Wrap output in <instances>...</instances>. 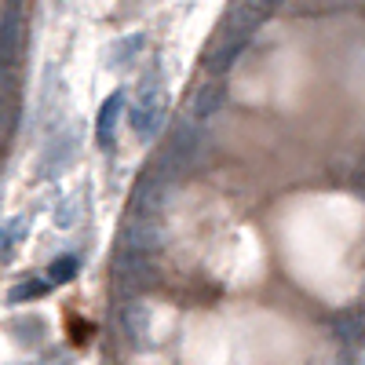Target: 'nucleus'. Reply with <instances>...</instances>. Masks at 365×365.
I'll return each instance as SVG.
<instances>
[{"instance_id": "3", "label": "nucleus", "mask_w": 365, "mask_h": 365, "mask_svg": "<svg viewBox=\"0 0 365 365\" xmlns=\"http://www.w3.org/2000/svg\"><path fill=\"white\" fill-rule=\"evenodd\" d=\"M197 146H201V132H197V125H194V120H182V125H175L172 139L165 143V150H161V158H158L154 168H158L165 179H175L182 168H190V165H194Z\"/></svg>"}, {"instance_id": "11", "label": "nucleus", "mask_w": 365, "mask_h": 365, "mask_svg": "<svg viewBox=\"0 0 365 365\" xmlns=\"http://www.w3.org/2000/svg\"><path fill=\"white\" fill-rule=\"evenodd\" d=\"M26 234H29V220L26 216H11L4 227H0V263L11 259V252L22 245Z\"/></svg>"}, {"instance_id": "5", "label": "nucleus", "mask_w": 365, "mask_h": 365, "mask_svg": "<svg viewBox=\"0 0 365 365\" xmlns=\"http://www.w3.org/2000/svg\"><path fill=\"white\" fill-rule=\"evenodd\" d=\"M165 197H168V179L158 168H150L135 182V190H132L128 216H135V220H158V212L165 208Z\"/></svg>"}, {"instance_id": "4", "label": "nucleus", "mask_w": 365, "mask_h": 365, "mask_svg": "<svg viewBox=\"0 0 365 365\" xmlns=\"http://www.w3.org/2000/svg\"><path fill=\"white\" fill-rule=\"evenodd\" d=\"M77 150H81V128L77 125H58L51 128L44 150H41V179H55V175H63L73 158H77Z\"/></svg>"}, {"instance_id": "8", "label": "nucleus", "mask_w": 365, "mask_h": 365, "mask_svg": "<svg viewBox=\"0 0 365 365\" xmlns=\"http://www.w3.org/2000/svg\"><path fill=\"white\" fill-rule=\"evenodd\" d=\"M158 241H161L158 220H135V216H128V227H125V249L128 252L150 256V252L158 249Z\"/></svg>"}, {"instance_id": "9", "label": "nucleus", "mask_w": 365, "mask_h": 365, "mask_svg": "<svg viewBox=\"0 0 365 365\" xmlns=\"http://www.w3.org/2000/svg\"><path fill=\"white\" fill-rule=\"evenodd\" d=\"M120 110H125V91H113V96L99 106V120H96V143L103 150L113 146V132H117V120H120Z\"/></svg>"}, {"instance_id": "13", "label": "nucleus", "mask_w": 365, "mask_h": 365, "mask_svg": "<svg viewBox=\"0 0 365 365\" xmlns=\"http://www.w3.org/2000/svg\"><path fill=\"white\" fill-rule=\"evenodd\" d=\"M252 4H256V8L263 11V19H270L274 11H278V8L285 4V0H252Z\"/></svg>"}, {"instance_id": "12", "label": "nucleus", "mask_w": 365, "mask_h": 365, "mask_svg": "<svg viewBox=\"0 0 365 365\" xmlns=\"http://www.w3.org/2000/svg\"><path fill=\"white\" fill-rule=\"evenodd\" d=\"M73 274H77V259H73V256H66V259H58V263H55V267L48 270V282H51V289H55V285L70 282Z\"/></svg>"}, {"instance_id": "2", "label": "nucleus", "mask_w": 365, "mask_h": 365, "mask_svg": "<svg viewBox=\"0 0 365 365\" xmlns=\"http://www.w3.org/2000/svg\"><path fill=\"white\" fill-rule=\"evenodd\" d=\"M165 120H168V91H165L158 73H150V77H143L135 99H132L128 125H132V132L139 139H158L161 128H165Z\"/></svg>"}, {"instance_id": "1", "label": "nucleus", "mask_w": 365, "mask_h": 365, "mask_svg": "<svg viewBox=\"0 0 365 365\" xmlns=\"http://www.w3.org/2000/svg\"><path fill=\"white\" fill-rule=\"evenodd\" d=\"M263 11L252 4V0H237V4L223 15L220 29L212 34L208 48H205V70L216 73V77H227V70L241 58V51L249 48V41L256 37V29L263 26Z\"/></svg>"}, {"instance_id": "10", "label": "nucleus", "mask_w": 365, "mask_h": 365, "mask_svg": "<svg viewBox=\"0 0 365 365\" xmlns=\"http://www.w3.org/2000/svg\"><path fill=\"white\" fill-rule=\"evenodd\" d=\"M143 44H146V37H143V34L120 37V41H113V44L106 48V58H103V63H106L110 70H128V66L135 63V58H139Z\"/></svg>"}, {"instance_id": "14", "label": "nucleus", "mask_w": 365, "mask_h": 365, "mask_svg": "<svg viewBox=\"0 0 365 365\" xmlns=\"http://www.w3.org/2000/svg\"><path fill=\"white\" fill-rule=\"evenodd\" d=\"M70 220H73V197L58 208V227H70Z\"/></svg>"}, {"instance_id": "6", "label": "nucleus", "mask_w": 365, "mask_h": 365, "mask_svg": "<svg viewBox=\"0 0 365 365\" xmlns=\"http://www.w3.org/2000/svg\"><path fill=\"white\" fill-rule=\"evenodd\" d=\"M227 99H230V84H227V77H216L212 73L208 81H201L197 88H194V96H190V120L194 125H205V120H212L223 106H227Z\"/></svg>"}, {"instance_id": "7", "label": "nucleus", "mask_w": 365, "mask_h": 365, "mask_svg": "<svg viewBox=\"0 0 365 365\" xmlns=\"http://www.w3.org/2000/svg\"><path fill=\"white\" fill-rule=\"evenodd\" d=\"M22 41H26L22 4H4V19H0V66H15V58L22 55Z\"/></svg>"}]
</instances>
